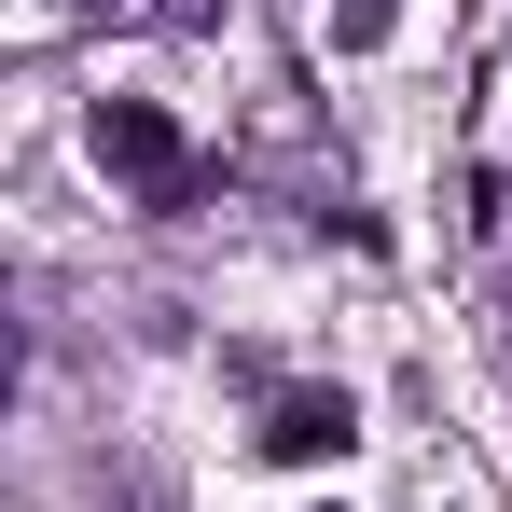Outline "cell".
Here are the masks:
<instances>
[{
  "instance_id": "obj_1",
  "label": "cell",
  "mask_w": 512,
  "mask_h": 512,
  "mask_svg": "<svg viewBox=\"0 0 512 512\" xmlns=\"http://www.w3.org/2000/svg\"><path fill=\"white\" fill-rule=\"evenodd\" d=\"M97 167L125 180V194H139V208H194V139H180L167 111H153V97H97Z\"/></svg>"
},
{
  "instance_id": "obj_2",
  "label": "cell",
  "mask_w": 512,
  "mask_h": 512,
  "mask_svg": "<svg viewBox=\"0 0 512 512\" xmlns=\"http://www.w3.org/2000/svg\"><path fill=\"white\" fill-rule=\"evenodd\" d=\"M346 443H360V402H346V388H277V402H263V457H277V471H319Z\"/></svg>"
},
{
  "instance_id": "obj_3",
  "label": "cell",
  "mask_w": 512,
  "mask_h": 512,
  "mask_svg": "<svg viewBox=\"0 0 512 512\" xmlns=\"http://www.w3.org/2000/svg\"><path fill=\"white\" fill-rule=\"evenodd\" d=\"M388 28H402V0H333V42H346V56H374Z\"/></svg>"
},
{
  "instance_id": "obj_4",
  "label": "cell",
  "mask_w": 512,
  "mask_h": 512,
  "mask_svg": "<svg viewBox=\"0 0 512 512\" xmlns=\"http://www.w3.org/2000/svg\"><path fill=\"white\" fill-rule=\"evenodd\" d=\"M153 28H222V0H139Z\"/></svg>"
}]
</instances>
